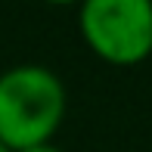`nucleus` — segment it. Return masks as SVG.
Listing matches in <instances>:
<instances>
[{
    "label": "nucleus",
    "instance_id": "1",
    "mask_svg": "<svg viewBox=\"0 0 152 152\" xmlns=\"http://www.w3.org/2000/svg\"><path fill=\"white\" fill-rule=\"evenodd\" d=\"M65 106V84L53 68L25 62L0 72V143L10 152L53 143Z\"/></svg>",
    "mask_w": 152,
    "mask_h": 152
},
{
    "label": "nucleus",
    "instance_id": "2",
    "mask_svg": "<svg viewBox=\"0 0 152 152\" xmlns=\"http://www.w3.org/2000/svg\"><path fill=\"white\" fill-rule=\"evenodd\" d=\"M78 28L87 50L109 65L130 68L152 56L149 0H87L78 10Z\"/></svg>",
    "mask_w": 152,
    "mask_h": 152
},
{
    "label": "nucleus",
    "instance_id": "3",
    "mask_svg": "<svg viewBox=\"0 0 152 152\" xmlns=\"http://www.w3.org/2000/svg\"><path fill=\"white\" fill-rule=\"evenodd\" d=\"M22 152H62L56 143H40V146H31V149H22Z\"/></svg>",
    "mask_w": 152,
    "mask_h": 152
},
{
    "label": "nucleus",
    "instance_id": "4",
    "mask_svg": "<svg viewBox=\"0 0 152 152\" xmlns=\"http://www.w3.org/2000/svg\"><path fill=\"white\" fill-rule=\"evenodd\" d=\"M0 152H10V149H6V146H3V143H0Z\"/></svg>",
    "mask_w": 152,
    "mask_h": 152
}]
</instances>
